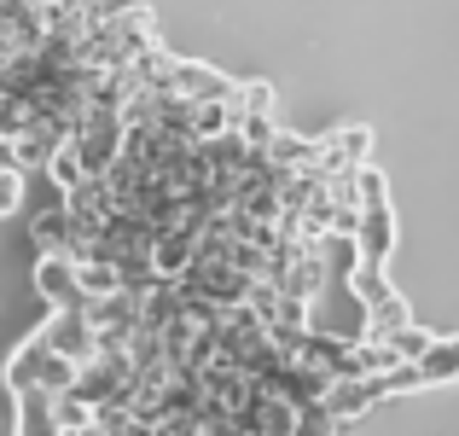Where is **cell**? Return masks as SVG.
Here are the masks:
<instances>
[{
  "label": "cell",
  "mask_w": 459,
  "mask_h": 436,
  "mask_svg": "<svg viewBox=\"0 0 459 436\" xmlns=\"http://www.w3.org/2000/svg\"><path fill=\"white\" fill-rule=\"evenodd\" d=\"M413 367H419V379H425V384L459 379V337H454V344H425V349H419V361H413Z\"/></svg>",
  "instance_id": "1"
}]
</instances>
